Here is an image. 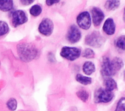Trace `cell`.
<instances>
[{"instance_id": "6da1fadb", "label": "cell", "mask_w": 125, "mask_h": 111, "mask_svg": "<svg viewBox=\"0 0 125 111\" xmlns=\"http://www.w3.org/2000/svg\"><path fill=\"white\" fill-rule=\"evenodd\" d=\"M17 52L24 61H30L35 58L38 54L36 47L31 43H22L17 45Z\"/></svg>"}, {"instance_id": "7c38bea8", "label": "cell", "mask_w": 125, "mask_h": 111, "mask_svg": "<svg viewBox=\"0 0 125 111\" xmlns=\"http://www.w3.org/2000/svg\"><path fill=\"white\" fill-rule=\"evenodd\" d=\"M83 70L87 75H90L95 71L94 64L91 61H86L83 66Z\"/></svg>"}, {"instance_id": "ba28073f", "label": "cell", "mask_w": 125, "mask_h": 111, "mask_svg": "<svg viewBox=\"0 0 125 111\" xmlns=\"http://www.w3.org/2000/svg\"><path fill=\"white\" fill-rule=\"evenodd\" d=\"M77 22L78 26L83 29L87 30L91 26V18L89 13L84 11L81 13L77 18Z\"/></svg>"}, {"instance_id": "e0dca14e", "label": "cell", "mask_w": 125, "mask_h": 111, "mask_svg": "<svg viewBox=\"0 0 125 111\" xmlns=\"http://www.w3.org/2000/svg\"><path fill=\"white\" fill-rule=\"evenodd\" d=\"M6 105L9 111H15L17 108V101L14 98H10L6 102Z\"/></svg>"}, {"instance_id": "3957f363", "label": "cell", "mask_w": 125, "mask_h": 111, "mask_svg": "<svg viewBox=\"0 0 125 111\" xmlns=\"http://www.w3.org/2000/svg\"><path fill=\"white\" fill-rule=\"evenodd\" d=\"M85 42L88 45L97 48L102 46L104 39L99 32L94 31L85 37Z\"/></svg>"}, {"instance_id": "9c48e42d", "label": "cell", "mask_w": 125, "mask_h": 111, "mask_svg": "<svg viewBox=\"0 0 125 111\" xmlns=\"http://www.w3.org/2000/svg\"><path fill=\"white\" fill-rule=\"evenodd\" d=\"M81 37V32L79 29L75 25L70 26L68 30L66 38L71 43H75L78 42Z\"/></svg>"}, {"instance_id": "ffe728a7", "label": "cell", "mask_w": 125, "mask_h": 111, "mask_svg": "<svg viewBox=\"0 0 125 111\" xmlns=\"http://www.w3.org/2000/svg\"><path fill=\"white\" fill-rule=\"evenodd\" d=\"M76 94L77 96L83 102H86L88 99L89 94L85 90H80L77 92Z\"/></svg>"}, {"instance_id": "8992f818", "label": "cell", "mask_w": 125, "mask_h": 111, "mask_svg": "<svg viewBox=\"0 0 125 111\" xmlns=\"http://www.w3.org/2000/svg\"><path fill=\"white\" fill-rule=\"evenodd\" d=\"M54 24L53 21L48 18H43L39 26V31L42 35L49 36L53 32Z\"/></svg>"}, {"instance_id": "7a4b0ae2", "label": "cell", "mask_w": 125, "mask_h": 111, "mask_svg": "<svg viewBox=\"0 0 125 111\" xmlns=\"http://www.w3.org/2000/svg\"><path fill=\"white\" fill-rule=\"evenodd\" d=\"M81 54L80 49L76 47L64 46L62 48L60 52V55L63 58L73 61L79 57Z\"/></svg>"}, {"instance_id": "2e32d148", "label": "cell", "mask_w": 125, "mask_h": 111, "mask_svg": "<svg viewBox=\"0 0 125 111\" xmlns=\"http://www.w3.org/2000/svg\"><path fill=\"white\" fill-rule=\"evenodd\" d=\"M76 80L80 83L84 85L90 84L92 82L91 78L86 76H84L80 74H78L76 75Z\"/></svg>"}, {"instance_id": "484cf974", "label": "cell", "mask_w": 125, "mask_h": 111, "mask_svg": "<svg viewBox=\"0 0 125 111\" xmlns=\"http://www.w3.org/2000/svg\"><path fill=\"white\" fill-rule=\"evenodd\" d=\"M59 2V0H47L46 1V3L48 6H51L55 3H57Z\"/></svg>"}, {"instance_id": "8fae6325", "label": "cell", "mask_w": 125, "mask_h": 111, "mask_svg": "<svg viewBox=\"0 0 125 111\" xmlns=\"http://www.w3.org/2000/svg\"><path fill=\"white\" fill-rule=\"evenodd\" d=\"M103 29L108 35H112L115 33L116 25L112 18H107L104 23Z\"/></svg>"}, {"instance_id": "4316f807", "label": "cell", "mask_w": 125, "mask_h": 111, "mask_svg": "<svg viewBox=\"0 0 125 111\" xmlns=\"http://www.w3.org/2000/svg\"><path fill=\"white\" fill-rule=\"evenodd\" d=\"M123 19L124 20V21L125 22V7L124 8V15H123Z\"/></svg>"}, {"instance_id": "30bf717a", "label": "cell", "mask_w": 125, "mask_h": 111, "mask_svg": "<svg viewBox=\"0 0 125 111\" xmlns=\"http://www.w3.org/2000/svg\"><path fill=\"white\" fill-rule=\"evenodd\" d=\"M92 21L95 26H99L103 20L104 15L103 12L99 8L94 7L91 10Z\"/></svg>"}, {"instance_id": "7402d4cb", "label": "cell", "mask_w": 125, "mask_h": 111, "mask_svg": "<svg viewBox=\"0 0 125 111\" xmlns=\"http://www.w3.org/2000/svg\"><path fill=\"white\" fill-rule=\"evenodd\" d=\"M9 26L6 22L0 21V37L7 34L9 31Z\"/></svg>"}, {"instance_id": "277c9868", "label": "cell", "mask_w": 125, "mask_h": 111, "mask_svg": "<svg viewBox=\"0 0 125 111\" xmlns=\"http://www.w3.org/2000/svg\"><path fill=\"white\" fill-rule=\"evenodd\" d=\"M114 94L111 91L103 89H99L95 93V100L97 102L107 103L113 98Z\"/></svg>"}, {"instance_id": "ac0fdd59", "label": "cell", "mask_w": 125, "mask_h": 111, "mask_svg": "<svg viewBox=\"0 0 125 111\" xmlns=\"http://www.w3.org/2000/svg\"><path fill=\"white\" fill-rule=\"evenodd\" d=\"M111 62L116 72L121 69L124 65L122 59L119 57H115L111 60Z\"/></svg>"}, {"instance_id": "4fadbf2b", "label": "cell", "mask_w": 125, "mask_h": 111, "mask_svg": "<svg viewBox=\"0 0 125 111\" xmlns=\"http://www.w3.org/2000/svg\"><path fill=\"white\" fill-rule=\"evenodd\" d=\"M13 7V1L11 0H0V10L4 12L11 10Z\"/></svg>"}, {"instance_id": "cb8c5ba5", "label": "cell", "mask_w": 125, "mask_h": 111, "mask_svg": "<svg viewBox=\"0 0 125 111\" xmlns=\"http://www.w3.org/2000/svg\"><path fill=\"white\" fill-rule=\"evenodd\" d=\"M115 111H125V98L123 97L119 100Z\"/></svg>"}, {"instance_id": "d4e9b609", "label": "cell", "mask_w": 125, "mask_h": 111, "mask_svg": "<svg viewBox=\"0 0 125 111\" xmlns=\"http://www.w3.org/2000/svg\"><path fill=\"white\" fill-rule=\"evenodd\" d=\"M21 3L24 5H28L31 3H32L34 2V0H21Z\"/></svg>"}, {"instance_id": "52a82bcc", "label": "cell", "mask_w": 125, "mask_h": 111, "mask_svg": "<svg viewBox=\"0 0 125 111\" xmlns=\"http://www.w3.org/2000/svg\"><path fill=\"white\" fill-rule=\"evenodd\" d=\"M27 21V17L26 14L22 10H16L11 15L12 23L15 27L25 23Z\"/></svg>"}, {"instance_id": "5b68a950", "label": "cell", "mask_w": 125, "mask_h": 111, "mask_svg": "<svg viewBox=\"0 0 125 111\" xmlns=\"http://www.w3.org/2000/svg\"><path fill=\"white\" fill-rule=\"evenodd\" d=\"M101 73L103 75L106 76H112L116 73L111 61L108 57H104L102 59Z\"/></svg>"}, {"instance_id": "5bb4252c", "label": "cell", "mask_w": 125, "mask_h": 111, "mask_svg": "<svg viewBox=\"0 0 125 111\" xmlns=\"http://www.w3.org/2000/svg\"><path fill=\"white\" fill-rule=\"evenodd\" d=\"M105 89L112 92L117 88V84L115 81L111 78H107L104 81Z\"/></svg>"}, {"instance_id": "83f0119b", "label": "cell", "mask_w": 125, "mask_h": 111, "mask_svg": "<svg viewBox=\"0 0 125 111\" xmlns=\"http://www.w3.org/2000/svg\"><path fill=\"white\" fill-rule=\"evenodd\" d=\"M124 76H125V71H124Z\"/></svg>"}, {"instance_id": "9a60e30c", "label": "cell", "mask_w": 125, "mask_h": 111, "mask_svg": "<svg viewBox=\"0 0 125 111\" xmlns=\"http://www.w3.org/2000/svg\"><path fill=\"white\" fill-rule=\"evenodd\" d=\"M120 4L119 0H107L105 3L104 7L108 11L114 10L119 6Z\"/></svg>"}, {"instance_id": "603a6c76", "label": "cell", "mask_w": 125, "mask_h": 111, "mask_svg": "<svg viewBox=\"0 0 125 111\" xmlns=\"http://www.w3.org/2000/svg\"><path fill=\"white\" fill-rule=\"evenodd\" d=\"M95 53L90 48L85 49L83 52L82 56L87 58H92L94 57Z\"/></svg>"}, {"instance_id": "d6986e66", "label": "cell", "mask_w": 125, "mask_h": 111, "mask_svg": "<svg viewBox=\"0 0 125 111\" xmlns=\"http://www.w3.org/2000/svg\"><path fill=\"white\" fill-rule=\"evenodd\" d=\"M42 9L41 6L38 4L32 6L29 10L30 14L34 17L38 16L42 13Z\"/></svg>"}, {"instance_id": "44dd1931", "label": "cell", "mask_w": 125, "mask_h": 111, "mask_svg": "<svg viewBox=\"0 0 125 111\" xmlns=\"http://www.w3.org/2000/svg\"><path fill=\"white\" fill-rule=\"evenodd\" d=\"M116 44L119 49L125 50V35L120 36L116 40Z\"/></svg>"}]
</instances>
